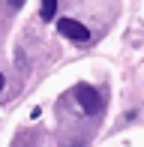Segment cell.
Here are the masks:
<instances>
[{"mask_svg":"<svg viewBox=\"0 0 144 147\" xmlns=\"http://www.w3.org/2000/svg\"><path fill=\"white\" fill-rule=\"evenodd\" d=\"M72 96H75V102L81 105L84 114H99L102 111V96H99V90L90 87V84H75Z\"/></svg>","mask_w":144,"mask_h":147,"instance_id":"6da1fadb","label":"cell"},{"mask_svg":"<svg viewBox=\"0 0 144 147\" xmlns=\"http://www.w3.org/2000/svg\"><path fill=\"white\" fill-rule=\"evenodd\" d=\"M57 27H60V33L66 39H75V42H87V39H90V30L84 27L81 21H75V18H60Z\"/></svg>","mask_w":144,"mask_h":147,"instance_id":"7a4b0ae2","label":"cell"},{"mask_svg":"<svg viewBox=\"0 0 144 147\" xmlns=\"http://www.w3.org/2000/svg\"><path fill=\"white\" fill-rule=\"evenodd\" d=\"M57 6H60L57 0H45V3L39 6V18H42V21H51V18L57 15Z\"/></svg>","mask_w":144,"mask_h":147,"instance_id":"3957f363","label":"cell"},{"mask_svg":"<svg viewBox=\"0 0 144 147\" xmlns=\"http://www.w3.org/2000/svg\"><path fill=\"white\" fill-rule=\"evenodd\" d=\"M3 87H6V78H3V75H0V90H3Z\"/></svg>","mask_w":144,"mask_h":147,"instance_id":"277c9868","label":"cell"},{"mask_svg":"<svg viewBox=\"0 0 144 147\" xmlns=\"http://www.w3.org/2000/svg\"><path fill=\"white\" fill-rule=\"evenodd\" d=\"M66 147H84V144H66Z\"/></svg>","mask_w":144,"mask_h":147,"instance_id":"5b68a950","label":"cell"}]
</instances>
